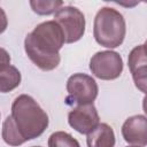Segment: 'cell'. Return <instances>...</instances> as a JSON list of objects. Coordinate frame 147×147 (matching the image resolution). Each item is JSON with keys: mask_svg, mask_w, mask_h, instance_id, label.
<instances>
[{"mask_svg": "<svg viewBox=\"0 0 147 147\" xmlns=\"http://www.w3.org/2000/svg\"><path fill=\"white\" fill-rule=\"evenodd\" d=\"M99 121L100 117L93 103L77 106L68 114L69 125L82 134H88L92 132L100 124Z\"/></svg>", "mask_w": 147, "mask_h": 147, "instance_id": "7", "label": "cell"}, {"mask_svg": "<svg viewBox=\"0 0 147 147\" xmlns=\"http://www.w3.org/2000/svg\"><path fill=\"white\" fill-rule=\"evenodd\" d=\"M32 147H41V146H32Z\"/></svg>", "mask_w": 147, "mask_h": 147, "instance_id": "19", "label": "cell"}, {"mask_svg": "<svg viewBox=\"0 0 147 147\" xmlns=\"http://www.w3.org/2000/svg\"><path fill=\"white\" fill-rule=\"evenodd\" d=\"M126 34L124 16L115 8L101 7L93 22V37L95 41L106 48L119 47Z\"/></svg>", "mask_w": 147, "mask_h": 147, "instance_id": "3", "label": "cell"}, {"mask_svg": "<svg viewBox=\"0 0 147 147\" xmlns=\"http://www.w3.org/2000/svg\"><path fill=\"white\" fill-rule=\"evenodd\" d=\"M142 109H144V113L147 115V94L142 99Z\"/></svg>", "mask_w": 147, "mask_h": 147, "instance_id": "16", "label": "cell"}, {"mask_svg": "<svg viewBox=\"0 0 147 147\" xmlns=\"http://www.w3.org/2000/svg\"><path fill=\"white\" fill-rule=\"evenodd\" d=\"M54 21L61 26L65 44H72L82 39L85 33V16L74 6H63L54 15Z\"/></svg>", "mask_w": 147, "mask_h": 147, "instance_id": "5", "label": "cell"}, {"mask_svg": "<svg viewBox=\"0 0 147 147\" xmlns=\"http://www.w3.org/2000/svg\"><path fill=\"white\" fill-rule=\"evenodd\" d=\"M30 6L32 10L38 15H51L56 13L62 6L61 0H31Z\"/></svg>", "mask_w": 147, "mask_h": 147, "instance_id": "13", "label": "cell"}, {"mask_svg": "<svg viewBox=\"0 0 147 147\" xmlns=\"http://www.w3.org/2000/svg\"><path fill=\"white\" fill-rule=\"evenodd\" d=\"M10 116L26 141L40 137L49 124L47 113L28 94H21L15 98L11 103Z\"/></svg>", "mask_w": 147, "mask_h": 147, "instance_id": "2", "label": "cell"}, {"mask_svg": "<svg viewBox=\"0 0 147 147\" xmlns=\"http://www.w3.org/2000/svg\"><path fill=\"white\" fill-rule=\"evenodd\" d=\"M67 101L70 103L88 105L93 103L99 93V87L95 79L86 74L77 72L71 75L67 80Z\"/></svg>", "mask_w": 147, "mask_h": 147, "instance_id": "4", "label": "cell"}, {"mask_svg": "<svg viewBox=\"0 0 147 147\" xmlns=\"http://www.w3.org/2000/svg\"><path fill=\"white\" fill-rule=\"evenodd\" d=\"M48 147H80L77 139L64 131H56L48 138Z\"/></svg>", "mask_w": 147, "mask_h": 147, "instance_id": "14", "label": "cell"}, {"mask_svg": "<svg viewBox=\"0 0 147 147\" xmlns=\"http://www.w3.org/2000/svg\"><path fill=\"white\" fill-rule=\"evenodd\" d=\"M90 70L99 79H116L123 72V59L114 51L96 52L90 60Z\"/></svg>", "mask_w": 147, "mask_h": 147, "instance_id": "6", "label": "cell"}, {"mask_svg": "<svg viewBox=\"0 0 147 147\" xmlns=\"http://www.w3.org/2000/svg\"><path fill=\"white\" fill-rule=\"evenodd\" d=\"M144 46H145V48H146V49H147V40H146V41H145V44H144Z\"/></svg>", "mask_w": 147, "mask_h": 147, "instance_id": "17", "label": "cell"}, {"mask_svg": "<svg viewBox=\"0 0 147 147\" xmlns=\"http://www.w3.org/2000/svg\"><path fill=\"white\" fill-rule=\"evenodd\" d=\"M124 140L132 146H147V116L133 115L125 119L122 125Z\"/></svg>", "mask_w": 147, "mask_h": 147, "instance_id": "8", "label": "cell"}, {"mask_svg": "<svg viewBox=\"0 0 147 147\" xmlns=\"http://www.w3.org/2000/svg\"><path fill=\"white\" fill-rule=\"evenodd\" d=\"M132 78L136 87L140 92L147 94V65L139 68L138 70L132 72Z\"/></svg>", "mask_w": 147, "mask_h": 147, "instance_id": "15", "label": "cell"}, {"mask_svg": "<svg viewBox=\"0 0 147 147\" xmlns=\"http://www.w3.org/2000/svg\"><path fill=\"white\" fill-rule=\"evenodd\" d=\"M116 142L114 130L107 123H100L87 134V147H114Z\"/></svg>", "mask_w": 147, "mask_h": 147, "instance_id": "10", "label": "cell"}, {"mask_svg": "<svg viewBox=\"0 0 147 147\" xmlns=\"http://www.w3.org/2000/svg\"><path fill=\"white\" fill-rule=\"evenodd\" d=\"M2 61H1V69H0V91L2 93L10 92L15 90L21 84V72L14 65H11L10 57L7 52L2 48Z\"/></svg>", "mask_w": 147, "mask_h": 147, "instance_id": "9", "label": "cell"}, {"mask_svg": "<svg viewBox=\"0 0 147 147\" xmlns=\"http://www.w3.org/2000/svg\"><path fill=\"white\" fill-rule=\"evenodd\" d=\"M127 147H140V146H127Z\"/></svg>", "mask_w": 147, "mask_h": 147, "instance_id": "18", "label": "cell"}, {"mask_svg": "<svg viewBox=\"0 0 147 147\" xmlns=\"http://www.w3.org/2000/svg\"><path fill=\"white\" fill-rule=\"evenodd\" d=\"M65 44L61 26L53 21L38 24L24 39L28 57L42 71H51L60 64V49Z\"/></svg>", "mask_w": 147, "mask_h": 147, "instance_id": "1", "label": "cell"}, {"mask_svg": "<svg viewBox=\"0 0 147 147\" xmlns=\"http://www.w3.org/2000/svg\"><path fill=\"white\" fill-rule=\"evenodd\" d=\"M1 134H2V139L3 141L9 145V146H21L23 145L26 140L23 138V136L21 134V132L18 131L17 126L15 125L14 121H13V117L9 115L2 123V131H1Z\"/></svg>", "mask_w": 147, "mask_h": 147, "instance_id": "11", "label": "cell"}, {"mask_svg": "<svg viewBox=\"0 0 147 147\" xmlns=\"http://www.w3.org/2000/svg\"><path fill=\"white\" fill-rule=\"evenodd\" d=\"M127 64L131 74L139 68L147 65V49L144 45H138L131 49L127 56Z\"/></svg>", "mask_w": 147, "mask_h": 147, "instance_id": "12", "label": "cell"}]
</instances>
